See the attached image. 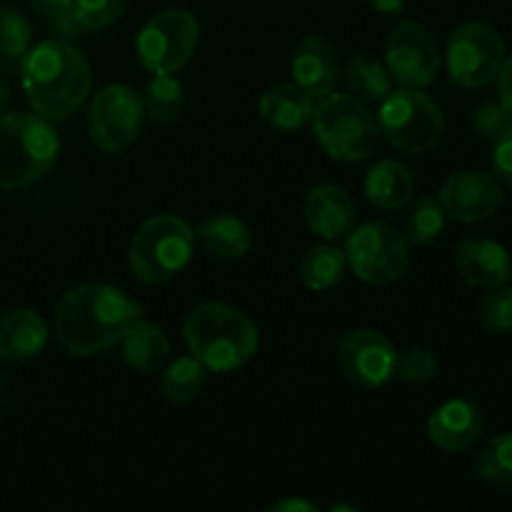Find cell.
<instances>
[{
	"label": "cell",
	"instance_id": "cell-39",
	"mask_svg": "<svg viewBox=\"0 0 512 512\" xmlns=\"http://www.w3.org/2000/svg\"><path fill=\"white\" fill-rule=\"evenodd\" d=\"M370 8L383 15H395L405 8V0H368Z\"/></svg>",
	"mask_w": 512,
	"mask_h": 512
},
{
	"label": "cell",
	"instance_id": "cell-20",
	"mask_svg": "<svg viewBox=\"0 0 512 512\" xmlns=\"http://www.w3.org/2000/svg\"><path fill=\"white\" fill-rule=\"evenodd\" d=\"M260 115L275 130H300L313 120L315 98L298 83L273 85L260 95Z\"/></svg>",
	"mask_w": 512,
	"mask_h": 512
},
{
	"label": "cell",
	"instance_id": "cell-4",
	"mask_svg": "<svg viewBox=\"0 0 512 512\" xmlns=\"http://www.w3.org/2000/svg\"><path fill=\"white\" fill-rule=\"evenodd\" d=\"M60 138L50 120L33 113L0 115V190L38 183L55 165Z\"/></svg>",
	"mask_w": 512,
	"mask_h": 512
},
{
	"label": "cell",
	"instance_id": "cell-29",
	"mask_svg": "<svg viewBox=\"0 0 512 512\" xmlns=\"http://www.w3.org/2000/svg\"><path fill=\"white\" fill-rule=\"evenodd\" d=\"M475 475L495 488H512V433H500L475 458Z\"/></svg>",
	"mask_w": 512,
	"mask_h": 512
},
{
	"label": "cell",
	"instance_id": "cell-33",
	"mask_svg": "<svg viewBox=\"0 0 512 512\" xmlns=\"http://www.w3.org/2000/svg\"><path fill=\"white\" fill-rule=\"evenodd\" d=\"M395 375L410 385H425L438 375V358L425 348H410L395 358Z\"/></svg>",
	"mask_w": 512,
	"mask_h": 512
},
{
	"label": "cell",
	"instance_id": "cell-21",
	"mask_svg": "<svg viewBox=\"0 0 512 512\" xmlns=\"http://www.w3.org/2000/svg\"><path fill=\"white\" fill-rule=\"evenodd\" d=\"M120 345H123L125 363L140 375L160 373L170 353V343L165 338L163 328L140 318L130 325Z\"/></svg>",
	"mask_w": 512,
	"mask_h": 512
},
{
	"label": "cell",
	"instance_id": "cell-9",
	"mask_svg": "<svg viewBox=\"0 0 512 512\" xmlns=\"http://www.w3.org/2000/svg\"><path fill=\"white\" fill-rule=\"evenodd\" d=\"M345 260L365 283H398L410 268L408 240L388 223L360 225L350 230L348 243H345Z\"/></svg>",
	"mask_w": 512,
	"mask_h": 512
},
{
	"label": "cell",
	"instance_id": "cell-17",
	"mask_svg": "<svg viewBox=\"0 0 512 512\" xmlns=\"http://www.w3.org/2000/svg\"><path fill=\"white\" fill-rule=\"evenodd\" d=\"M455 268L460 278L473 288L493 290L508 283L512 275V260L508 250L488 238L463 240L455 250Z\"/></svg>",
	"mask_w": 512,
	"mask_h": 512
},
{
	"label": "cell",
	"instance_id": "cell-34",
	"mask_svg": "<svg viewBox=\"0 0 512 512\" xmlns=\"http://www.w3.org/2000/svg\"><path fill=\"white\" fill-rule=\"evenodd\" d=\"M470 125H473V133L480 140L495 143L512 125V113L503 103H485L480 108H475Z\"/></svg>",
	"mask_w": 512,
	"mask_h": 512
},
{
	"label": "cell",
	"instance_id": "cell-3",
	"mask_svg": "<svg viewBox=\"0 0 512 512\" xmlns=\"http://www.w3.org/2000/svg\"><path fill=\"white\" fill-rule=\"evenodd\" d=\"M190 353L213 373L238 370L258 353L260 333L253 318L225 303H203L185 320Z\"/></svg>",
	"mask_w": 512,
	"mask_h": 512
},
{
	"label": "cell",
	"instance_id": "cell-27",
	"mask_svg": "<svg viewBox=\"0 0 512 512\" xmlns=\"http://www.w3.org/2000/svg\"><path fill=\"white\" fill-rule=\"evenodd\" d=\"M403 238L413 245H430L440 238L445 228V210L440 200L418 198L405 205Z\"/></svg>",
	"mask_w": 512,
	"mask_h": 512
},
{
	"label": "cell",
	"instance_id": "cell-13",
	"mask_svg": "<svg viewBox=\"0 0 512 512\" xmlns=\"http://www.w3.org/2000/svg\"><path fill=\"white\" fill-rule=\"evenodd\" d=\"M340 370L350 383L365 390H378L395 375V353L393 343L383 333L370 328L350 330L338 343Z\"/></svg>",
	"mask_w": 512,
	"mask_h": 512
},
{
	"label": "cell",
	"instance_id": "cell-23",
	"mask_svg": "<svg viewBox=\"0 0 512 512\" xmlns=\"http://www.w3.org/2000/svg\"><path fill=\"white\" fill-rule=\"evenodd\" d=\"M195 238L200 240V245L210 255L223 260L243 258L250 250V245H253V233H250L248 225L228 213L205 218L198 225V230H195Z\"/></svg>",
	"mask_w": 512,
	"mask_h": 512
},
{
	"label": "cell",
	"instance_id": "cell-2",
	"mask_svg": "<svg viewBox=\"0 0 512 512\" xmlns=\"http://www.w3.org/2000/svg\"><path fill=\"white\" fill-rule=\"evenodd\" d=\"M20 78L28 103L45 120H68L93 88V73L78 48L65 40H43L25 53Z\"/></svg>",
	"mask_w": 512,
	"mask_h": 512
},
{
	"label": "cell",
	"instance_id": "cell-16",
	"mask_svg": "<svg viewBox=\"0 0 512 512\" xmlns=\"http://www.w3.org/2000/svg\"><path fill=\"white\" fill-rule=\"evenodd\" d=\"M305 223L310 233L318 238L335 240L348 238L350 230L358 223V208L350 193L338 185H315L305 198Z\"/></svg>",
	"mask_w": 512,
	"mask_h": 512
},
{
	"label": "cell",
	"instance_id": "cell-14",
	"mask_svg": "<svg viewBox=\"0 0 512 512\" xmlns=\"http://www.w3.org/2000/svg\"><path fill=\"white\" fill-rule=\"evenodd\" d=\"M503 183L485 170H458L440 188L445 215L458 223H480L498 213Z\"/></svg>",
	"mask_w": 512,
	"mask_h": 512
},
{
	"label": "cell",
	"instance_id": "cell-30",
	"mask_svg": "<svg viewBox=\"0 0 512 512\" xmlns=\"http://www.w3.org/2000/svg\"><path fill=\"white\" fill-rule=\"evenodd\" d=\"M33 28L30 20L13 5H0V58L8 65L23 63L30 50Z\"/></svg>",
	"mask_w": 512,
	"mask_h": 512
},
{
	"label": "cell",
	"instance_id": "cell-36",
	"mask_svg": "<svg viewBox=\"0 0 512 512\" xmlns=\"http://www.w3.org/2000/svg\"><path fill=\"white\" fill-rule=\"evenodd\" d=\"M493 175L512 188V125L493 143Z\"/></svg>",
	"mask_w": 512,
	"mask_h": 512
},
{
	"label": "cell",
	"instance_id": "cell-35",
	"mask_svg": "<svg viewBox=\"0 0 512 512\" xmlns=\"http://www.w3.org/2000/svg\"><path fill=\"white\" fill-rule=\"evenodd\" d=\"M30 8L35 13H40L43 18H48L55 28L60 30L63 38H75V35H83V30L73 23L70 18V10H73V0H30Z\"/></svg>",
	"mask_w": 512,
	"mask_h": 512
},
{
	"label": "cell",
	"instance_id": "cell-12",
	"mask_svg": "<svg viewBox=\"0 0 512 512\" xmlns=\"http://www.w3.org/2000/svg\"><path fill=\"white\" fill-rule=\"evenodd\" d=\"M385 68L403 88H428L440 73L435 35L418 20H400L385 40Z\"/></svg>",
	"mask_w": 512,
	"mask_h": 512
},
{
	"label": "cell",
	"instance_id": "cell-7",
	"mask_svg": "<svg viewBox=\"0 0 512 512\" xmlns=\"http://www.w3.org/2000/svg\"><path fill=\"white\" fill-rule=\"evenodd\" d=\"M378 105L375 120L380 135H385L390 145L415 155L438 145L443 135V113L430 95L420 93V88L390 90Z\"/></svg>",
	"mask_w": 512,
	"mask_h": 512
},
{
	"label": "cell",
	"instance_id": "cell-25",
	"mask_svg": "<svg viewBox=\"0 0 512 512\" xmlns=\"http://www.w3.org/2000/svg\"><path fill=\"white\" fill-rule=\"evenodd\" d=\"M205 375H208V368L195 355L178 358L160 375V395L175 405L193 403L203 390Z\"/></svg>",
	"mask_w": 512,
	"mask_h": 512
},
{
	"label": "cell",
	"instance_id": "cell-28",
	"mask_svg": "<svg viewBox=\"0 0 512 512\" xmlns=\"http://www.w3.org/2000/svg\"><path fill=\"white\" fill-rule=\"evenodd\" d=\"M183 85H180L178 78H173L170 73H160L155 75L153 80L145 88V98H143V108L145 115H148L153 123L160 125H170L180 118L183 113Z\"/></svg>",
	"mask_w": 512,
	"mask_h": 512
},
{
	"label": "cell",
	"instance_id": "cell-6",
	"mask_svg": "<svg viewBox=\"0 0 512 512\" xmlns=\"http://www.w3.org/2000/svg\"><path fill=\"white\" fill-rule=\"evenodd\" d=\"M195 230L178 215L148 218L130 243V270L140 283H165L193 258Z\"/></svg>",
	"mask_w": 512,
	"mask_h": 512
},
{
	"label": "cell",
	"instance_id": "cell-19",
	"mask_svg": "<svg viewBox=\"0 0 512 512\" xmlns=\"http://www.w3.org/2000/svg\"><path fill=\"white\" fill-rule=\"evenodd\" d=\"M50 330L33 310H5L0 313V360L20 363L40 355L48 345Z\"/></svg>",
	"mask_w": 512,
	"mask_h": 512
},
{
	"label": "cell",
	"instance_id": "cell-32",
	"mask_svg": "<svg viewBox=\"0 0 512 512\" xmlns=\"http://www.w3.org/2000/svg\"><path fill=\"white\" fill-rule=\"evenodd\" d=\"M478 320L490 335H503L512 330V288H493L478 305Z\"/></svg>",
	"mask_w": 512,
	"mask_h": 512
},
{
	"label": "cell",
	"instance_id": "cell-8",
	"mask_svg": "<svg viewBox=\"0 0 512 512\" xmlns=\"http://www.w3.org/2000/svg\"><path fill=\"white\" fill-rule=\"evenodd\" d=\"M200 40V23L190 10L168 8L153 15L135 40L138 60L153 75L178 73L193 58Z\"/></svg>",
	"mask_w": 512,
	"mask_h": 512
},
{
	"label": "cell",
	"instance_id": "cell-22",
	"mask_svg": "<svg viewBox=\"0 0 512 512\" xmlns=\"http://www.w3.org/2000/svg\"><path fill=\"white\" fill-rule=\"evenodd\" d=\"M415 178L398 160H380L365 175V195L375 208L400 210L413 200Z\"/></svg>",
	"mask_w": 512,
	"mask_h": 512
},
{
	"label": "cell",
	"instance_id": "cell-38",
	"mask_svg": "<svg viewBox=\"0 0 512 512\" xmlns=\"http://www.w3.org/2000/svg\"><path fill=\"white\" fill-rule=\"evenodd\" d=\"M268 510L270 512H318V505L310 503V500L288 498V500H280V503H273Z\"/></svg>",
	"mask_w": 512,
	"mask_h": 512
},
{
	"label": "cell",
	"instance_id": "cell-18",
	"mask_svg": "<svg viewBox=\"0 0 512 512\" xmlns=\"http://www.w3.org/2000/svg\"><path fill=\"white\" fill-rule=\"evenodd\" d=\"M290 70H293L295 83L308 90L315 100L335 93V85L340 80L338 53L328 40L318 38V35H308L300 40Z\"/></svg>",
	"mask_w": 512,
	"mask_h": 512
},
{
	"label": "cell",
	"instance_id": "cell-24",
	"mask_svg": "<svg viewBox=\"0 0 512 512\" xmlns=\"http://www.w3.org/2000/svg\"><path fill=\"white\" fill-rule=\"evenodd\" d=\"M343 83L353 98L363 103H380L393 90V78L380 60L370 55H355L343 70Z\"/></svg>",
	"mask_w": 512,
	"mask_h": 512
},
{
	"label": "cell",
	"instance_id": "cell-15",
	"mask_svg": "<svg viewBox=\"0 0 512 512\" xmlns=\"http://www.w3.org/2000/svg\"><path fill=\"white\" fill-rule=\"evenodd\" d=\"M485 430V413L473 400H448L428 420V438L445 453H463Z\"/></svg>",
	"mask_w": 512,
	"mask_h": 512
},
{
	"label": "cell",
	"instance_id": "cell-26",
	"mask_svg": "<svg viewBox=\"0 0 512 512\" xmlns=\"http://www.w3.org/2000/svg\"><path fill=\"white\" fill-rule=\"evenodd\" d=\"M345 265H348L345 250L333 248V245H315L300 260V280L315 293H323L343 280Z\"/></svg>",
	"mask_w": 512,
	"mask_h": 512
},
{
	"label": "cell",
	"instance_id": "cell-37",
	"mask_svg": "<svg viewBox=\"0 0 512 512\" xmlns=\"http://www.w3.org/2000/svg\"><path fill=\"white\" fill-rule=\"evenodd\" d=\"M498 90H500V103L512 113V55L505 58L503 70L498 75Z\"/></svg>",
	"mask_w": 512,
	"mask_h": 512
},
{
	"label": "cell",
	"instance_id": "cell-31",
	"mask_svg": "<svg viewBox=\"0 0 512 512\" xmlns=\"http://www.w3.org/2000/svg\"><path fill=\"white\" fill-rule=\"evenodd\" d=\"M128 0H73L70 18L83 33L103 30L125 13Z\"/></svg>",
	"mask_w": 512,
	"mask_h": 512
},
{
	"label": "cell",
	"instance_id": "cell-11",
	"mask_svg": "<svg viewBox=\"0 0 512 512\" xmlns=\"http://www.w3.org/2000/svg\"><path fill=\"white\" fill-rule=\"evenodd\" d=\"M145 108L143 98L128 85H105L88 110V135L103 153H123L140 138Z\"/></svg>",
	"mask_w": 512,
	"mask_h": 512
},
{
	"label": "cell",
	"instance_id": "cell-1",
	"mask_svg": "<svg viewBox=\"0 0 512 512\" xmlns=\"http://www.w3.org/2000/svg\"><path fill=\"white\" fill-rule=\"evenodd\" d=\"M143 305L105 283L75 285L55 310V335L70 355L90 358L120 345Z\"/></svg>",
	"mask_w": 512,
	"mask_h": 512
},
{
	"label": "cell",
	"instance_id": "cell-10",
	"mask_svg": "<svg viewBox=\"0 0 512 512\" xmlns=\"http://www.w3.org/2000/svg\"><path fill=\"white\" fill-rule=\"evenodd\" d=\"M450 78L463 88H485L495 83L505 65V43L485 23H463L450 33L445 50Z\"/></svg>",
	"mask_w": 512,
	"mask_h": 512
},
{
	"label": "cell",
	"instance_id": "cell-40",
	"mask_svg": "<svg viewBox=\"0 0 512 512\" xmlns=\"http://www.w3.org/2000/svg\"><path fill=\"white\" fill-rule=\"evenodd\" d=\"M5 105H8V88H5L3 78H0V115H3Z\"/></svg>",
	"mask_w": 512,
	"mask_h": 512
},
{
	"label": "cell",
	"instance_id": "cell-5",
	"mask_svg": "<svg viewBox=\"0 0 512 512\" xmlns=\"http://www.w3.org/2000/svg\"><path fill=\"white\" fill-rule=\"evenodd\" d=\"M310 123L320 148L340 163H358L378 148L380 128L373 110L350 93H330L320 98Z\"/></svg>",
	"mask_w": 512,
	"mask_h": 512
}]
</instances>
